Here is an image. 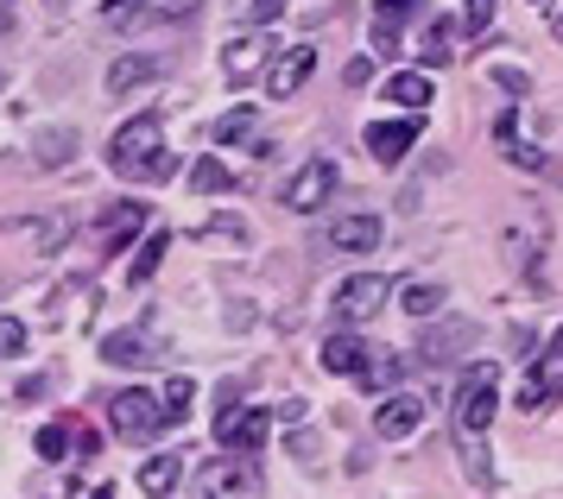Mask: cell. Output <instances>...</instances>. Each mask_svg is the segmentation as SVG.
I'll use <instances>...</instances> for the list:
<instances>
[{
    "label": "cell",
    "mask_w": 563,
    "mask_h": 499,
    "mask_svg": "<svg viewBox=\"0 0 563 499\" xmlns=\"http://www.w3.org/2000/svg\"><path fill=\"white\" fill-rule=\"evenodd\" d=\"M273 57H279V51H273V32H266V25H247V32H234L229 45H222V76H229V82H254Z\"/></svg>",
    "instance_id": "cell-5"
},
{
    "label": "cell",
    "mask_w": 563,
    "mask_h": 499,
    "mask_svg": "<svg viewBox=\"0 0 563 499\" xmlns=\"http://www.w3.org/2000/svg\"><path fill=\"white\" fill-rule=\"evenodd\" d=\"M165 247H172V234H165V228H153V234H146V247H140V259L128 266V278H133V285H146V278L158 273V259H165Z\"/></svg>",
    "instance_id": "cell-27"
},
{
    "label": "cell",
    "mask_w": 563,
    "mask_h": 499,
    "mask_svg": "<svg viewBox=\"0 0 563 499\" xmlns=\"http://www.w3.org/2000/svg\"><path fill=\"white\" fill-rule=\"evenodd\" d=\"M450 38H456V20H443V13H437V20H424L418 64H424V70H443V64H450Z\"/></svg>",
    "instance_id": "cell-19"
},
{
    "label": "cell",
    "mask_w": 563,
    "mask_h": 499,
    "mask_svg": "<svg viewBox=\"0 0 563 499\" xmlns=\"http://www.w3.org/2000/svg\"><path fill=\"white\" fill-rule=\"evenodd\" d=\"M38 455H45V462H64V455H70V430L45 424V430H38Z\"/></svg>",
    "instance_id": "cell-32"
},
{
    "label": "cell",
    "mask_w": 563,
    "mask_h": 499,
    "mask_svg": "<svg viewBox=\"0 0 563 499\" xmlns=\"http://www.w3.org/2000/svg\"><path fill=\"white\" fill-rule=\"evenodd\" d=\"M494 392H500V367L494 361H475L462 374L456 399H450V430H456V455L462 475L475 487H494V455H487V424H494Z\"/></svg>",
    "instance_id": "cell-1"
},
{
    "label": "cell",
    "mask_w": 563,
    "mask_h": 499,
    "mask_svg": "<svg viewBox=\"0 0 563 499\" xmlns=\"http://www.w3.org/2000/svg\"><path fill=\"white\" fill-rule=\"evenodd\" d=\"M20 348H26V323L20 317H0V361H13Z\"/></svg>",
    "instance_id": "cell-33"
},
{
    "label": "cell",
    "mask_w": 563,
    "mask_h": 499,
    "mask_svg": "<svg viewBox=\"0 0 563 499\" xmlns=\"http://www.w3.org/2000/svg\"><path fill=\"white\" fill-rule=\"evenodd\" d=\"M386 291H393V285H386L380 273L342 278V285H335V317H342V323H367V317L386 303Z\"/></svg>",
    "instance_id": "cell-10"
},
{
    "label": "cell",
    "mask_w": 563,
    "mask_h": 499,
    "mask_svg": "<svg viewBox=\"0 0 563 499\" xmlns=\"http://www.w3.org/2000/svg\"><path fill=\"white\" fill-rule=\"evenodd\" d=\"M399 374H406V354H374L367 367H361V386H374V392H393L399 386Z\"/></svg>",
    "instance_id": "cell-26"
},
{
    "label": "cell",
    "mask_w": 563,
    "mask_h": 499,
    "mask_svg": "<svg viewBox=\"0 0 563 499\" xmlns=\"http://www.w3.org/2000/svg\"><path fill=\"white\" fill-rule=\"evenodd\" d=\"M266 436H273V418L260 411V404H234L216 418V450H266Z\"/></svg>",
    "instance_id": "cell-7"
},
{
    "label": "cell",
    "mask_w": 563,
    "mask_h": 499,
    "mask_svg": "<svg viewBox=\"0 0 563 499\" xmlns=\"http://www.w3.org/2000/svg\"><path fill=\"white\" fill-rule=\"evenodd\" d=\"M254 126H260V108H229L222 121H209V140L216 146H241V140H254Z\"/></svg>",
    "instance_id": "cell-22"
},
{
    "label": "cell",
    "mask_w": 563,
    "mask_h": 499,
    "mask_svg": "<svg viewBox=\"0 0 563 499\" xmlns=\"http://www.w3.org/2000/svg\"><path fill=\"white\" fill-rule=\"evenodd\" d=\"M443 298H450L443 285H418V278H411L406 291H399V303H406V317H411V323H431L437 310H443Z\"/></svg>",
    "instance_id": "cell-25"
},
{
    "label": "cell",
    "mask_w": 563,
    "mask_h": 499,
    "mask_svg": "<svg viewBox=\"0 0 563 499\" xmlns=\"http://www.w3.org/2000/svg\"><path fill=\"white\" fill-rule=\"evenodd\" d=\"M418 430H424V399H418V392H386V404L374 411V436L406 443V436H418Z\"/></svg>",
    "instance_id": "cell-12"
},
{
    "label": "cell",
    "mask_w": 563,
    "mask_h": 499,
    "mask_svg": "<svg viewBox=\"0 0 563 499\" xmlns=\"http://www.w3.org/2000/svg\"><path fill=\"white\" fill-rule=\"evenodd\" d=\"M494 82H500V89H512V96H526V89H532V82H526V70H494Z\"/></svg>",
    "instance_id": "cell-36"
},
{
    "label": "cell",
    "mask_w": 563,
    "mask_h": 499,
    "mask_svg": "<svg viewBox=\"0 0 563 499\" xmlns=\"http://www.w3.org/2000/svg\"><path fill=\"white\" fill-rule=\"evenodd\" d=\"M234 13H241L247 25H273L285 13V0H234Z\"/></svg>",
    "instance_id": "cell-29"
},
{
    "label": "cell",
    "mask_w": 563,
    "mask_h": 499,
    "mask_svg": "<svg viewBox=\"0 0 563 499\" xmlns=\"http://www.w3.org/2000/svg\"><path fill=\"white\" fill-rule=\"evenodd\" d=\"M158 13H165V20H190V13H197V7H203V0H153Z\"/></svg>",
    "instance_id": "cell-35"
},
{
    "label": "cell",
    "mask_w": 563,
    "mask_h": 499,
    "mask_svg": "<svg viewBox=\"0 0 563 499\" xmlns=\"http://www.w3.org/2000/svg\"><path fill=\"white\" fill-rule=\"evenodd\" d=\"M153 152H165V114H153V108H140L133 121L114 126V140H108V171L114 177H140V165L153 158Z\"/></svg>",
    "instance_id": "cell-2"
},
{
    "label": "cell",
    "mask_w": 563,
    "mask_h": 499,
    "mask_svg": "<svg viewBox=\"0 0 563 499\" xmlns=\"http://www.w3.org/2000/svg\"><path fill=\"white\" fill-rule=\"evenodd\" d=\"M102 361H114V367H158V361H165V342H158L153 323L114 329V335L102 342Z\"/></svg>",
    "instance_id": "cell-8"
},
{
    "label": "cell",
    "mask_w": 563,
    "mask_h": 499,
    "mask_svg": "<svg viewBox=\"0 0 563 499\" xmlns=\"http://www.w3.org/2000/svg\"><path fill=\"white\" fill-rule=\"evenodd\" d=\"M140 228H146V202H140V197L114 202V209L102 215V247H108V253H121L133 234H140Z\"/></svg>",
    "instance_id": "cell-16"
},
{
    "label": "cell",
    "mask_w": 563,
    "mask_h": 499,
    "mask_svg": "<svg viewBox=\"0 0 563 499\" xmlns=\"http://www.w3.org/2000/svg\"><path fill=\"white\" fill-rule=\"evenodd\" d=\"M544 367H563V329L551 335V354H544Z\"/></svg>",
    "instance_id": "cell-37"
},
{
    "label": "cell",
    "mask_w": 563,
    "mask_h": 499,
    "mask_svg": "<svg viewBox=\"0 0 563 499\" xmlns=\"http://www.w3.org/2000/svg\"><path fill=\"white\" fill-rule=\"evenodd\" d=\"M310 70H317V45L279 51V57L266 64V96H273V101H291V96H298V89L310 82Z\"/></svg>",
    "instance_id": "cell-11"
},
{
    "label": "cell",
    "mask_w": 563,
    "mask_h": 499,
    "mask_svg": "<svg viewBox=\"0 0 563 499\" xmlns=\"http://www.w3.org/2000/svg\"><path fill=\"white\" fill-rule=\"evenodd\" d=\"M172 177H178V158H172V152H153V158L140 165V177H133V184H172Z\"/></svg>",
    "instance_id": "cell-30"
},
{
    "label": "cell",
    "mask_w": 563,
    "mask_h": 499,
    "mask_svg": "<svg viewBox=\"0 0 563 499\" xmlns=\"http://www.w3.org/2000/svg\"><path fill=\"white\" fill-rule=\"evenodd\" d=\"M330 190H335V158H310L305 171L279 190V202L291 209V215H310V209H323V202H330Z\"/></svg>",
    "instance_id": "cell-9"
},
{
    "label": "cell",
    "mask_w": 563,
    "mask_h": 499,
    "mask_svg": "<svg viewBox=\"0 0 563 499\" xmlns=\"http://www.w3.org/2000/svg\"><path fill=\"white\" fill-rule=\"evenodd\" d=\"M0 7H7V0H0Z\"/></svg>",
    "instance_id": "cell-40"
},
{
    "label": "cell",
    "mask_w": 563,
    "mask_h": 499,
    "mask_svg": "<svg viewBox=\"0 0 563 499\" xmlns=\"http://www.w3.org/2000/svg\"><path fill=\"white\" fill-rule=\"evenodd\" d=\"M386 96L399 101V108H431V101H437V82H431V70H399L393 82H386Z\"/></svg>",
    "instance_id": "cell-21"
},
{
    "label": "cell",
    "mask_w": 563,
    "mask_h": 499,
    "mask_svg": "<svg viewBox=\"0 0 563 499\" xmlns=\"http://www.w3.org/2000/svg\"><path fill=\"white\" fill-rule=\"evenodd\" d=\"M367 361H374V348H367L361 335H330V342H323V367H330V374H342V379H361V367H367Z\"/></svg>",
    "instance_id": "cell-17"
},
{
    "label": "cell",
    "mask_w": 563,
    "mask_h": 499,
    "mask_svg": "<svg viewBox=\"0 0 563 499\" xmlns=\"http://www.w3.org/2000/svg\"><path fill=\"white\" fill-rule=\"evenodd\" d=\"M538 7H544V0H538Z\"/></svg>",
    "instance_id": "cell-39"
},
{
    "label": "cell",
    "mask_w": 563,
    "mask_h": 499,
    "mask_svg": "<svg viewBox=\"0 0 563 499\" xmlns=\"http://www.w3.org/2000/svg\"><path fill=\"white\" fill-rule=\"evenodd\" d=\"M70 158H77V126L38 133V146H32V165H38V171H57V165H70Z\"/></svg>",
    "instance_id": "cell-18"
},
{
    "label": "cell",
    "mask_w": 563,
    "mask_h": 499,
    "mask_svg": "<svg viewBox=\"0 0 563 499\" xmlns=\"http://www.w3.org/2000/svg\"><path fill=\"white\" fill-rule=\"evenodd\" d=\"M260 462L247 450H229L222 462H203L197 468V499H260Z\"/></svg>",
    "instance_id": "cell-3"
},
{
    "label": "cell",
    "mask_w": 563,
    "mask_h": 499,
    "mask_svg": "<svg viewBox=\"0 0 563 499\" xmlns=\"http://www.w3.org/2000/svg\"><path fill=\"white\" fill-rule=\"evenodd\" d=\"M487 20H494V0H462V13H456L462 32H482Z\"/></svg>",
    "instance_id": "cell-34"
},
{
    "label": "cell",
    "mask_w": 563,
    "mask_h": 499,
    "mask_svg": "<svg viewBox=\"0 0 563 499\" xmlns=\"http://www.w3.org/2000/svg\"><path fill=\"white\" fill-rule=\"evenodd\" d=\"M380 241H386L380 215H342V222H330V247L335 253H355V259H367Z\"/></svg>",
    "instance_id": "cell-14"
},
{
    "label": "cell",
    "mask_w": 563,
    "mask_h": 499,
    "mask_svg": "<svg viewBox=\"0 0 563 499\" xmlns=\"http://www.w3.org/2000/svg\"><path fill=\"white\" fill-rule=\"evenodd\" d=\"M190 190H203V197H222V190H234V171H229V165H216V158H203V165L190 171Z\"/></svg>",
    "instance_id": "cell-28"
},
{
    "label": "cell",
    "mask_w": 563,
    "mask_h": 499,
    "mask_svg": "<svg viewBox=\"0 0 563 499\" xmlns=\"http://www.w3.org/2000/svg\"><path fill=\"white\" fill-rule=\"evenodd\" d=\"M158 76H165V64H158V57H114L108 89H114V96H128V89H140V82H158Z\"/></svg>",
    "instance_id": "cell-20"
},
{
    "label": "cell",
    "mask_w": 563,
    "mask_h": 499,
    "mask_svg": "<svg viewBox=\"0 0 563 499\" xmlns=\"http://www.w3.org/2000/svg\"><path fill=\"white\" fill-rule=\"evenodd\" d=\"M190 399H197V386H190V379H172V386H165V399H158V404H165V418H172V424H178V418H184V404H190Z\"/></svg>",
    "instance_id": "cell-31"
},
{
    "label": "cell",
    "mask_w": 563,
    "mask_h": 499,
    "mask_svg": "<svg viewBox=\"0 0 563 499\" xmlns=\"http://www.w3.org/2000/svg\"><path fill=\"white\" fill-rule=\"evenodd\" d=\"M551 32H558V38H563V13H558V20H551Z\"/></svg>",
    "instance_id": "cell-38"
},
{
    "label": "cell",
    "mask_w": 563,
    "mask_h": 499,
    "mask_svg": "<svg viewBox=\"0 0 563 499\" xmlns=\"http://www.w3.org/2000/svg\"><path fill=\"white\" fill-rule=\"evenodd\" d=\"M178 475H184V455H153V462L140 468V494L165 499L172 487H178Z\"/></svg>",
    "instance_id": "cell-23"
},
{
    "label": "cell",
    "mask_w": 563,
    "mask_h": 499,
    "mask_svg": "<svg viewBox=\"0 0 563 499\" xmlns=\"http://www.w3.org/2000/svg\"><path fill=\"white\" fill-rule=\"evenodd\" d=\"M411 146H418V121H374L367 126V152H374L380 165H399Z\"/></svg>",
    "instance_id": "cell-15"
},
{
    "label": "cell",
    "mask_w": 563,
    "mask_h": 499,
    "mask_svg": "<svg viewBox=\"0 0 563 499\" xmlns=\"http://www.w3.org/2000/svg\"><path fill=\"white\" fill-rule=\"evenodd\" d=\"M500 146H507V158H512V165H526L532 177H551V184H558V165H551V158H544L538 146H526V140H512V121H500Z\"/></svg>",
    "instance_id": "cell-24"
},
{
    "label": "cell",
    "mask_w": 563,
    "mask_h": 499,
    "mask_svg": "<svg viewBox=\"0 0 563 499\" xmlns=\"http://www.w3.org/2000/svg\"><path fill=\"white\" fill-rule=\"evenodd\" d=\"M475 342H482V329L468 323V317H450V323L418 329V361L450 367V361H468V348H475Z\"/></svg>",
    "instance_id": "cell-6"
},
{
    "label": "cell",
    "mask_w": 563,
    "mask_h": 499,
    "mask_svg": "<svg viewBox=\"0 0 563 499\" xmlns=\"http://www.w3.org/2000/svg\"><path fill=\"white\" fill-rule=\"evenodd\" d=\"M411 20H424V0H380V7H374V51H380V57H399Z\"/></svg>",
    "instance_id": "cell-13"
},
{
    "label": "cell",
    "mask_w": 563,
    "mask_h": 499,
    "mask_svg": "<svg viewBox=\"0 0 563 499\" xmlns=\"http://www.w3.org/2000/svg\"><path fill=\"white\" fill-rule=\"evenodd\" d=\"M172 424L165 418V404L153 399V392H114V404H108V430L121 436V443H146V436H158V430Z\"/></svg>",
    "instance_id": "cell-4"
}]
</instances>
